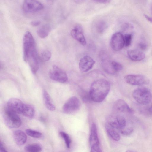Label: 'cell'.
<instances>
[{
	"label": "cell",
	"mask_w": 152,
	"mask_h": 152,
	"mask_svg": "<svg viewBox=\"0 0 152 152\" xmlns=\"http://www.w3.org/2000/svg\"><path fill=\"white\" fill-rule=\"evenodd\" d=\"M23 58L30 66L39 63V58L35 48V43L31 34L27 31L23 38Z\"/></svg>",
	"instance_id": "obj_1"
},
{
	"label": "cell",
	"mask_w": 152,
	"mask_h": 152,
	"mask_svg": "<svg viewBox=\"0 0 152 152\" xmlns=\"http://www.w3.org/2000/svg\"><path fill=\"white\" fill-rule=\"evenodd\" d=\"M110 88V83L106 80L101 79L94 81L91 85L89 92L91 100L102 102L108 94Z\"/></svg>",
	"instance_id": "obj_2"
},
{
	"label": "cell",
	"mask_w": 152,
	"mask_h": 152,
	"mask_svg": "<svg viewBox=\"0 0 152 152\" xmlns=\"http://www.w3.org/2000/svg\"><path fill=\"white\" fill-rule=\"evenodd\" d=\"M3 118L5 124L9 128H17L21 124V120L17 113L7 107L4 110Z\"/></svg>",
	"instance_id": "obj_3"
},
{
	"label": "cell",
	"mask_w": 152,
	"mask_h": 152,
	"mask_svg": "<svg viewBox=\"0 0 152 152\" xmlns=\"http://www.w3.org/2000/svg\"><path fill=\"white\" fill-rule=\"evenodd\" d=\"M134 99L139 104L145 105L149 104L152 99V94L148 88L144 87L138 88L132 92Z\"/></svg>",
	"instance_id": "obj_4"
},
{
	"label": "cell",
	"mask_w": 152,
	"mask_h": 152,
	"mask_svg": "<svg viewBox=\"0 0 152 152\" xmlns=\"http://www.w3.org/2000/svg\"><path fill=\"white\" fill-rule=\"evenodd\" d=\"M89 140L91 152L102 151L99 146L96 127L94 123H93L91 125Z\"/></svg>",
	"instance_id": "obj_5"
},
{
	"label": "cell",
	"mask_w": 152,
	"mask_h": 152,
	"mask_svg": "<svg viewBox=\"0 0 152 152\" xmlns=\"http://www.w3.org/2000/svg\"><path fill=\"white\" fill-rule=\"evenodd\" d=\"M44 7L43 5L37 0H24L22 5L23 11L27 13L39 11Z\"/></svg>",
	"instance_id": "obj_6"
},
{
	"label": "cell",
	"mask_w": 152,
	"mask_h": 152,
	"mask_svg": "<svg viewBox=\"0 0 152 152\" xmlns=\"http://www.w3.org/2000/svg\"><path fill=\"white\" fill-rule=\"evenodd\" d=\"M124 79L127 83L133 86L145 85L149 82L147 77L141 75H128L125 76Z\"/></svg>",
	"instance_id": "obj_7"
},
{
	"label": "cell",
	"mask_w": 152,
	"mask_h": 152,
	"mask_svg": "<svg viewBox=\"0 0 152 152\" xmlns=\"http://www.w3.org/2000/svg\"><path fill=\"white\" fill-rule=\"evenodd\" d=\"M51 79L60 83H64L68 80V78L66 72L57 66L54 65L49 72Z\"/></svg>",
	"instance_id": "obj_8"
},
{
	"label": "cell",
	"mask_w": 152,
	"mask_h": 152,
	"mask_svg": "<svg viewBox=\"0 0 152 152\" xmlns=\"http://www.w3.org/2000/svg\"><path fill=\"white\" fill-rule=\"evenodd\" d=\"M80 102L76 97H70L65 103L63 107V112L66 114H71L78 110L80 107Z\"/></svg>",
	"instance_id": "obj_9"
},
{
	"label": "cell",
	"mask_w": 152,
	"mask_h": 152,
	"mask_svg": "<svg viewBox=\"0 0 152 152\" xmlns=\"http://www.w3.org/2000/svg\"><path fill=\"white\" fill-rule=\"evenodd\" d=\"M111 47L115 51L121 50L124 46V35L121 32H117L113 34L110 41Z\"/></svg>",
	"instance_id": "obj_10"
},
{
	"label": "cell",
	"mask_w": 152,
	"mask_h": 152,
	"mask_svg": "<svg viewBox=\"0 0 152 152\" xmlns=\"http://www.w3.org/2000/svg\"><path fill=\"white\" fill-rule=\"evenodd\" d=\"M113 112L119 113H133V110L130 108L128 104L123 100L119 99L114 103L113 108Z\"/></svg>",
	"instance_id": "obj_11"
},
{
	"label": "cell",
	"mask_w": 152,
	"mask_h": 152,
	"mask_svg": "<svg viewBox=\"0 0 152 152\" xmlns=\"http://www.w3.org/2000/svg\"><path fill=\"white\" fill-rule=\"evenodd\" d=\"M95 61L90 56L86 55L82 58L79 62V68L82 72H86L91 69Z\"/></svg>",
	"instance_id": "obj_12"
},
{
	"label": "cell",
	"mask_w": 152,
	"mask_h": 152,
	"mask_svg": "<svg viewBox=\"0 0 152 152\" xmlns=\"http://www.w3.org/2000/svg\"><path fill=\"white\" fill-rule=\"evenodd\" d=\"M24 103L20 100L16 98H12L8 101L7 107L17 114H22Z\"/></svg>",
	"instance_id": "obj_13"
},
{
	"label": "cell",
	"mask_w": 152,
	"mask_h": 152,
	"mask_svg": "<svg viewBox=\"0 0 152 152\" xmlns=\"http://www.w3.org/2000/svg\"><path fill=\"white\" fill-rule=\"evenodd\" d=\"M70 34L73 38L82 45L83 46L86 45V39L83 33L82 29L80 26H76L71 30Z\"/></svg>",
	"instance_id": "obj_14"
},
{
	"label": "cell",
	"mask_w": 152,
	"mask_h": 152,
	"mask_svg": "<svg viewBox=\"0 0 152 152\" xmlns=\"http://www.w3.org/2000/svg\"><path fill=\"white\" fill-rule=\"evenodd\" d=\"M127 54L129 58L133 61H140L145 58V54L137 49L129 50L127 51Z\"/></svg>",
	"instance_id": "obj_15"
},
{
	"label": "cell",
	"mask_w": 152,
	"mask_h": 152,
	"mask_svg": "<svg viewBox=\"0 0 152 152\" xmlns=\"http://www.w3.org/2000/svg\"><path fill=\"white\" fill-rule=\"evenodd\" d=\"M13 137L15 142L18 145H24L26 143L27 139L26 134L20 130H17L14 132Z\"/></svg>",
	"instance_id": "obj_16"
},
{
	"label": "cell",
	"mask_w": 152,
	"mask_h": 152,
	"mask_svg": "<svg viewBox=\"0 0 152 152\" xmlns=\"http://www.w3.org/2000/svg\"><path fill=\"white\" fill-rule=\"evenodd\" d=\"M35 113V109L32 105L24 103L22 114L28 118H32L34 117Z\"/></svg>",
	"instance_id": "obj_17"
},
{
	"label": "cell",
	"mask_w": 152,
	"mask_h": 152,
	"mask_svg": "<svg viewBox=\"0 0 152 152\" xmlns=\"http://www.w3.org/2000/svg\"><path fill=\"white\" fill-rule=\"evenodd\" d=\"M105 129L108 134L113 140L116 141H118L120 140V135L116 131V129L107 123L105 124Z\"/></svg>",
	"instance_id": "obj_18"
},
{
	"label": "cell",
	"mask_w": 152,
	"mask_h": 152,
	"mask_svg": "<svg viewBox=\"0 0 152 152\" xmlns=\"http://www.w3.org/2000/svg\"><path fill=\"white\" fill-rule=\"evenodd\" d=\"M43 98L46 107L50 111H53L55 110V107L52 102L49 94L46 90L43 91Z\"/></svg>",
	"instance_id": "obj_19"
},
{
	"label": "cell",
	"mask_w": 152,
	"mask_h": 152,
	"mask_svg": "<svg viewBox=\"0 0 152 152\" xmlns=\"http://www.w3.org/2000/svg\"><path fill=\"white\" fill-rule=\"evenodd\" d=\"M51 28L48 24L43 25L39 28L37 31L38 36L42 38L47 37L51 31Z\"/></svg>",
	"instance_id": "obj_20"
},
{
	"label": "cell",
	"mask_w": 152,
	"mask_h": 152,
	"mask_svg": "<svg viewBox=\"0 0 152 152\" xmlns=\"http://www.w3.org/2000/svg\"><path fill=\"white\" fill-rule=\"evenodd\" d=\"M25 150L29 152H38L42 150L41 146L38 144L34 143L28 145L25 147Z\"/></svg>",
	"instance_id": "obj_21"
},
{
	"label": "cell",
	"mask_w": 152,
	"mask_h": 152,
	"mask_svg": "<svg viewBox=\"0 0 152 152\" xmlns=\"http://www.w3.org/2000/svg\"><path fill=\"white\" fill-rule=\"evenodd\" d=\"M112 70L114 74L118 72L123 69V66L120 63L115 61H110Z\"/></svg>",
	"instance_id": "obj_22"
},
{
	"label": "cell",
	"mask_w": 152,
	"mask_h": 152,
	"mask_svg": "<svg viewBox=\"0 0 152 152\" xmlns=\"http://www.w3.org/2000/svg\"><path fill=\"white\" fill-rule=\"evenodd\" d=\"M26 134L29 136L35 138H40L42 135L41 133L30 129H26Z\"/></svg>",
	"instance_id": "obj_23"
},
{
	"label": "cell",
	"mask_w": 152,
	"mask_h": 152,
	"mask_svg": "<svg viewBox=\"0 0 152 152\" xmlns=\"http://www.w3.org/2000/svg\"><path fill=\"white\" fill-rule=\"evenodd\" d=\"M51 57V52L49 50H45L41 53L40 59L42 61H46L49 60Z\"/></svg>",
	"instance_id": "obj_24"
},
{
	"label": "cell",
	"mask_w": 152,
	"mask_h": 152,
	"mask_svg": "<svg viewBox=\"0 0 152 152\" xmlns=\"http://www.w3.org/2000/svg\"><path fill=\"white\" fill-rule=\"evenodd\" d=\"M60 134L64 140L66 147L67 148H69L71 144V140L69 135L64 132L61 131Z\"/></svg>",
	"instance_id": "obj_25"
},
{
	"label": "cell",
	"mask_w": 152,
	"mask_h": 152,
	"mask_svg": "<svg viewBox=\"0 0 152 152\" xmlns=\"http://www.w3.org/2000/svg\"><path fill=\"white\" fill-rule=\"evenodd\" d=\"M124 46L128 47L131 43L132 37V34L130 33H126L124 35Z\"/></svg>",
	"instance_id": "obj_26"
},
{
	"label": "cell",
	"mask_w": 152,
	"mask_h": 152,
	"mask_svg": "<svg viewBox=\"0 0 152 152\" xmlns=\"http://www.w3.org/2000/svg\"><path fill=\"white\" fill-rule=\"evenodd\" d=\"M106 26L107 25L105 22L101 21L97 23L96 27L97 31L101 33L104 31L106 29Z\"/></svg>",
	"instance_id": "obj_27"
},
{
	"label": "cell",
	"mask_w": 152,
	"mask_h": 152,
	"mask_svg": "<svg viewBox=\"0 0 152 152\" xmlns=\"http://www.w3.org/2000/svg\"><path fill=\"white\" fill-rule=\"evenodd\" d=\"M134 131V129L132 127H125L121 130L120 132L121 133L125 135H128L132 134Z\"/></svg>",
	"instance_id": "obj_28"
},
{
	"label": "cell",
	"mask_w": 152,
	"mask_h": 152,
	"mask_svg": "<svg viewBox=\"0 0 152 152\" xmlns=\"http://www.w3.org/2000/svg\"><path fill=\"white\" fill-rule=\"evenodd\" d=\"M133 28V26L131 23H126L122 26V29L124 31H126L132 29Z\"/></svg>",
	"instance_id": "obj_29"
},
{
	"label": "cell",
	"mask_w": 152,
	"mask_h": 152,
	"mask_svg": "<svg viewBox=\"0 0 152 152\" xmlns=\"http://www.w3.org/2000/svg\"><path fill=\"white\" fill-rule=\"evenodd\" d=\"M138 46L140 49L142 50H145L147 48L146 44L143 42H140L138 44Z\"/></svg>",
	"instance_id": "obj_30"
},
{
	"label": "cell",
	"mask_w": 152,
	"mask_h": 152,
	"mask_svg": "<svg viewBox=\"0 0 152 152\" xmlns=\"http://www.w3.org/2000/svg\"><path fill=\"white\" fill-rule=\"evenodd\" d=\"M94 1L99 3L107 4L109 3L111 0H93Z\"/></svg>",
	"instance_id": "obj_31"
},
{
	"label": "cell",
	"mask_w": 152,
	"mask_h": 152,
	"mask_svg": "<svg viewBox=\"0 0 152 152\" xmlns=\"http://www.w3.org/2000/svg\"><path fill=\"white\" fill-rule=\"evenodd\" d=\"M40 22L39 21H33L31 22V25L34 27L40 25Z\"/></svg>",
	"instance_id": "obj_32"
},
{
	"label": "cell",
	"mask_w": 152,
	"mask_h": 152,
	"mask_svg": "<svg viewBox=\"0 0 152 152\" xmlns=\"http://www.w3.org/2000/svg\"><path fill=\"white\" fill-rule=\"evenodd\" d=\"M146 113L148 115H152V104L150 107L146 110Z\"/></svg>",
	"instance_id": "obj_33"
},
{
	"label": "cell",
	"mask_w": 152,
	"mask_h": 152,
	"mask_svg": "<svg viewBox=\"0 0 152 152\" xmlns=\"http://www.w3.org/2000/svg\"><path fill=\"white\" fill-rule=\"evenodd\" d=\"M0 150L1 151H3L5 152H7V151H6L5 148H4L3 145V144L1 141H0Z\"/></svg>",
	"instance_id": "obj_34"
},
{
	"label": "cell",
	"mask_w": 152,
	"mask_h": 152,
	"mask_svg": "<svg viewBox=\"0 0 152 152\" xmlns=\"http://www.w3.org/2000/svg\"><path fill=\"white\" fill-rule=\"evenodd\" d=\"M144 16L145 18L148 20V21L152 23V17L149 16L148 15L144 14Z\"/></svg>",
	"instance_id": "obj_35"
},
{
	"label": "cell",
	"mask_w": 152,
	"mask_h": 152,
	"mask_svg": "<svg viewBox=\"0 0 152 152\" xmlns=\"http://www.w3.org/2000/svg\"><path fill=\"white\" fill-rule=\"evenodd\" d=\"M85 0H74V1L76 3L78 4L81 3L83 2Z\"/></svg>",
	"instance_id": "obj_36"
},
{
	"label": "cell",
	"mask_w": 152,
	"mask_h": 152,
	"mask_svg": "<svg viewBox=\"0 0 152 152\" xmlns=\"http://www.w3.org/2000/svg\"><path fill=\"white\" fill-rule=\"evenodd\" d=\"M151 13L152 14V4H151Z\"/></svg>",
	"instance_id": "obj_37"
},
{
	"label": "cell",
	"mask_w": 152,
	"mask_h": 152,
	"mask_svg": "<svg viewBox=\"0 0 152 152\" xmlns=\"http://www.w3.org/2000/svg\"></svg>",
	"instance_id": "obj_38"
}]
</instances>
